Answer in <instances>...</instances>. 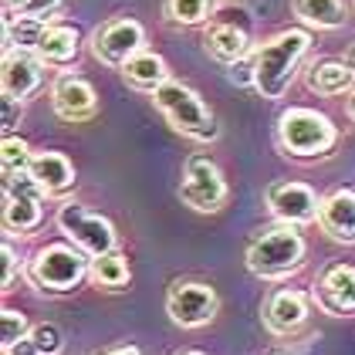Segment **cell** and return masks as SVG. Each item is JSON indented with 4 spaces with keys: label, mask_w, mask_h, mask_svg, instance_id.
<instances>
[{
    "label": "cell",
    "mask_w": 355,
    "mask_h": 355,
    "mask_svg": "<svg viewBox=\"0 0 355 355\" xmlns=\"http://www.w3.org/2000/svg\"><path fill=\"white\" fill-rule=\"evenodd\" d=\"M311 37L308 31L288 28L281 34L268 37L264 44L254 48L250 55V68H254V88L264 98H284V92L291 88L295 75H298L301 58L308 55Z\"/></svg>",
    "instance_id": "cell-1"
},
{
    "label": "cell",
    "mask_w": 355,
    "mask_h": 355,
    "mask_svg": "<svg viewBox=\"0 0 355 355\" xmlns=\"http://www.w3.org/2000/svg\"><path fill=\"white\" fill-rule=\"evenodd\" d=\"M304 264V241L291 223L257 234L247 247V268L264 281H281Z\"/></svg>",
    "instance_id": "cell-2"
},
{
    "label": "cell",
    "mask_w": 355,
    "mask_h": 355,
    "mask_svg": "<svg viewBox=\"0 0 355 355\" xmlns=\"http://www.w3.org/2000/svg\"><path fill=\"white\" fill-rule=\"evenodd\" d=\"M153 102H156V109L163 112L166 122L176 132L196 139V142H214L220 136V125H217V119H214V112L207 109L203 98L193 88H187V85L166 82L163 88L153 92Z\"/></svg>",
    "instance_id": "cell-3"
},
{
    "label": "cell",
    "mask_w": 355,
    "mask_h": 355,
    "mask_svg": "<svg viewBox=\"0 0 355 355\" xmlns=\"http://www.w3.org/2000/svg\"><path fill=\"white\" fill-rule=\"evenodd\" d=\"M338 129L331 125V119L315 109H288L277 119V146L288 156L311 159V156H325L335 146Z\"/></svg>",
    "instance_id": "cell-4"
},
{
    "label": "cell",
    "mask_w": 355,
    "mask_h": 355,
    "mask_svg": "<svg viewBox=\"0 0 355 355\" xmlns=\"http://www.w3.org/2000/svg\"><path fill=\"white\" fill-rule=\"evenodd\" d=\"M88 268H92V257L85 254L82 247L48 244L34 254V261L28 264V277L31 284H37L41 291L64 295V291H75L88 277Z\"/></svg>",
    "instance_id": "cell-5"
},
{
    "label": "cell",
    "mask_w": 355,
    "mask_h": 355,
    "mask_svg": "<svg viewBox=\"0 0 355 355\" xmlns=\"http://www.w3.org/2000/svg\"><path fill=\"white\" fill-rule=\"evenodd\" d=\"M58 230L71 241L75 247H82L88 257H102L112 254L119 244V234L102 214H92L78 203H61L58 207Z\"/></svg>",
    "instance_id": "cell-6"
},
{
    "label": "cell",
    "mask_w": 355,
    "mask_h": 355,
    "mask_svg": "<svg viewBox=\"0 0 355 355\" xmlns=\"http://www.w3.org/2000/svg\"><path fill=\"white\" fill-rule=\"evenodd\" d=\"M180 196L196 214H214V210H220L227 203V180H223L220 166L210 156H203V153H193L190 159H187V166H183Z\"/></svg>",
    "instance_id": "cell-7"
},
{
    "label": "cell",
    "mask_w": 355,
    "mask_h": 355,
    "mask_svg": "<svg viewBox=\"0 0 355 355\" xmlns=\"http://www.w3.org/2000/svg\"><path fill=\"white\" fill-rule=\"evenodd\" d=\"M220 308L217 291L203 281H176L166 291V315L180 328H200L214 322Z\"/></svg>",
    "instance_id": "cell-8"
},
{
    "label": "cell",
    "mask_w": 355,
    "mask_h": 355,
    "mask_svg": "<svg viewBox=\"0 0 355 355\" xmlns=\"http://www.w3.org/2000/svg\"><path fill=\"white\" fill-rule=\"evenodd\" d=\"M139 51H146V31L132 17H115L92 34V55L102 64L125 68Z\"/></svg>",
    "instance_id": "cell-9"
},
{
    "label": "cell",
    "mask_w": 355,
    "mask_h": 355,
    "mask_svg": "<svg viewBox=\"0 0 355 355\" xmlns=\"http://www.w3.org/2000/svg\"><path fill=\"white\" fill-rule=\"evenodd\" d=\"M268 207H271V214L281 220V223L301 227V223H315V220H318L322 200L315 196L311 187H304V183L281 180V183H271V187H268Z\"/></svg>",
    "instance_id": "cell-10"
},
{
    "label": "cell",
    "mask_w": 355,
    "mask_h": 355,
    "mask_svg": "<svg viewBox=\"0 0 355 355\" xmlns=\"http://www.w3.org/2000/svg\"><path fill=\"white\" fill-rule=\"evenodd\" d=\"M51 109L64 122H85L98 109V95L82 75H58L51 85Z\"/></svg>",
    "instance_id": "cell-11"
},
{
    "label": "cell",
    "mask_w": 355,
    "mask_h": 355,
    "mask_svg": "<svg viewBox=\"0 0 355 355\" xmlns=\"http://www.w3.org/2000/svg\"><path fill=\"white\" fill-rule=\"evenodd\" d=\"M44 61L34 55V51H10V55H3V98H17V102H24L31 98L41 82H44Z\"/></svg>",
    "instance_id": "cell-12"
},
{
    "label": "cell",
    "mask_w": 355,
    "mask_h": 355,
    "mask_svg": "<svg viewBox=\"0 0 355 355\" xmlns=\"http://www.w3.org/2000/svg\"><path fill=\"white\" fill-rule=\"evenodd\" d=\"M315 301L318 308H325L328 315L342 318V315H352L355 311V268L352 264H331L318 288H315Z\"/></svg>",
    "instance_id": "cell-13"
},
{
    "label": "cell",
    "mask_w": 355,
    "mask_h": 355,
    "mask_svg": "<svg viewBox=\"0 0 355 355\" xmlns=\"http://www.w3.org/2000/svg\"><path fill=\"white\" fill-rule=\"evenodd\" d=\"M318 223L335 244H355V190H335L322 200Z\"/></svg>",
    "instance_id": "cell-14"
},
{
    "label": "cell",
    "mask_w": 355,
    "mask_h": 355,
    "mask_svg": "<svg viewBox=\"0 0 355 355\" xmlns=\"http://www.w3.org/2000/svg\"><path fill=\"white\" fill-rule=\"evenodd\" d=\"M207 55L220 61V64H237L250 55V31L247 24H237V21H217L207 28Z\"/></svg>",
    "instance_id": "cell-15"
},
{
    "label": "cell",
    "mask_w": 355,
    "mask_h": 355,
    "mask_svg": "<svg viewBox=\"0 0 355 355\" xmlns=\"http://www.w3.org/2000/svg\"><path fill=\"white\" fill-rule=\"evenodd\" d=\"M308 322V298L301 291L281 288L264 304V325L271 335H291Z\"/></svg>",
    "instance_id": "cell-16"
},
{
    "label": "cell",
    "mask_w": 355,
    "mask_h": 355,
    "mask_svg": "<svg viewBox=\"0 0 355 355\" xmlns=\"http://www.w3.org/2000/svg\"><path fill=\"white\" fill-rule=\"evenodd\" d=\"M31 176L37 180V187L48 193V196H61L75 187V166L64 153L55 149H44V153H34L31 159Z\"/></svg>",
    "instance_id": "cell-17"
},
{
    "label": "cell",
    "mask_w": 355,
    "mask_h": 355,
    "mask_svg": "<svg viewBox=\"0 0 355 355\" xmlns=\"http://www.w3.org/2000/svg\"><path fill=\"white\" fill-rule=\"evenodd\" d=\"M78 48H82V37H78L75 28H68V24H48L44 34H41V41H37V48H34V55L41 58L44 64L64 68V64H71L78 58Z\"/></svg>",
    "instance_id": "cell-18"
},
{
    "label": "cell",
    "mask_w": 355,
    "mask_h": 355,
    "mask_svg": "<svg viewBox=\"0 0 355 355\" xmlns=\"http://www.w3.org/2000/svg\"><path fill=\"white\" fill-rule=\"evenodd\" d=\"M41 193H7L3 190V230L7 234H31L44 210H41Z\"/></svg>",
    "instance_id": "cell-19"
},
{
    "label": "cell",
    "mask_w": 355,
    "mask_h": 355,
    "mask_svg": "<svg viewBox=\"0 0 355 355\" xmlns=\"http://www.w3.org/2000/svg\"><path fill=\"white\" fill-rule=\"evenodd\" d=\"M308 88L318 92V95H325V98H338V95H349L355 88V75L345 61L325 58V61H315V64H311Z\"/></svg>",
    "instance_id": "cell-20"
},
{
    "label": "cell",
    "mask_w": 355,
    "mask_h": 355,
    "mask_svg": "<svg viewBox=\"0 0 355 355\" xmlns=\"http://www.w3.org/2000/svg\"><path fill=\"white\" fill-rule=\"evenodd\" d=\"M122 78H125V85H132L139 92H156V88H163V85L169 82V68H166V61L159 55L139 51V55L122 68Z\"/></svg>",
    "instance_id": "cell-21"
},
{
    "label": "cell",
    "mask_w": 355,
    "mask_h": 355,
    "mask_svg": "<svg viewBox=\"0 0 355 355\" xmlns=\"http://www.w3.org/2000/svg\"><path fill=\"white\" fill-rule=\"evenodd\" d=\"M295 17L308 28L335 31L345 24V3L342 0H291Z\"/></svg>",
    "instance_id": "cell-22"
},
{
    "label": "cell",
    "mask_w": 355,
    "mask_h": 355,
    "mask_svg": "<svg viewBox=\"0 0 355 355\" xmlns=\"http://www.w3.org/2000/svg\"><path fill=\"white\" fill-rule=\"evenodd\" d=\"M48 21L41 17H3V55L10 51H34Z\"/></svg>",
    "instance_id": "cell-23"
},
{
    "label": "cell",
    "mask_w": 355,
    "mask_h": 355,
    "mask_svg": "<svg viewBox=\"0 0 355 355\" xmlns=\"http://www.w3.org/2000/svg\"><path fill=\"white\" fill-rule=\"evenodd\" d=\"M88 277L98 284V288H109V291H119L129 284V261L112 250V254H102V257H92V268H88Z\"/></svg>",
    "instance_id": "cell-24"
},
{
    "label": "cell",
    "mask_w": 355,
    "mask_h": 355,
    "mask_svg": "<svg viewBox=\"0 0 355 355\" xmlns=\"http://www.w3.org/2000/svg\"><path fill=\"white\" fill-rule=\"evenodd\" d=\"M214 14V0H166V17L180 28L207 24Z\"/></svg>",
    "instance_id": "cell-25"
},
{
    "label": "cell",
    "mask_w": 355,
    "mask_h": 355,
    "mask_svg": "<svg viewBox=\"0 0 355 355\" xmlns=\"http://www.w3.org/2000/svg\"><path fill=\"white\" fill-rule=\"evenodd\" d=\"M31 322L24 311H17V308H3L0 311V345H3V352H10L21 338H28L31 335Z\"/></svg>",
    "instance_id": "cell-26"
},
{
    "label": "cell",
    "mask_w": 355,
    "mask_h": 355,
    "mask_svg": "<svg viewBox=\"0 0 355 355\" xmlns=\"http://www.w3.org/2000/svg\"><path fill=\"white\" fill-rule=\"evenodd\" d=\"M61 10V0H3V17H41L51 21Z\"/></svg>",
    "instance_id": "cell-27"
},
{
    "label": "cell",
    "mask_w": 355,
    "mask_h": 355,
    "mask_svg": "<svg viewBox=\"0 0 355 355\" xmlns=\"http://www.w3.org/2000/svg\"><path fill=\"white\" fill-rule=\"evenodd\" d=\"M31 159H34V153L28 149V142L21 136L3 139V153H0L3 173H24V169H31Z\"/></svg>",
    "instance_id": "cell-28"
},
{
    "label": "cell",
    "mask_w": 355,
    "mask_h": 355,
    "mask_svg": "<svg viewBox=\"0 0 355 355\" xmlns=\"http://www.w3.org/2000/svg\"><path fill=\"white\" fill-rule=\"evenodd\" d=\"M31 338L37 345V355H58L64 349V331L55 322H41V325L31 328Z\"/></svg>",
    "instance_id": "cell-29"
},
{
    "label": "cell",
    "mask_w": 355,
    "mask_h": 355,
    "mask_svg": "<svg viewBox=\"0 0 355 355\" xmlns=\"http://www.w3.org/2000/svg\"><path fill=\"white\" fill-rule=\"evenodd\" d=\"M0 112H3V136H14V129L24 119V102L17 98H0Z\"/></svg>",
    "instance_id": "cell-30"
},
{
    "label": "cell",
    "mask_w": 355,
    "mask_h": 355,
    "mask_svg": "<svg viewBox=\"0 0 355 355\" xmlns=\"http://www.w3.org/2000/svg\"><path fill=\"white\" fill-rule=\"evenodd\" d=\"M17 268H21V261H17L14 247L3 244V277H0V288H3V291H10V288H14V281H17Z\"/></svg>",
    "instance_id": "cell-31"
},
{
    "label": "cell",
    "mask_w": 355,
    "mask_h": 355,
    "mask_svg": "<svg viewBox=\"0 0 355 355\" xmlns=\"http://www.w3.org/2000/svg\"><path fill=\"white\" fill-rule=\"evenodd\" d=\"M3 355H37V345H34V338L28 335V338H21L10 352H3Z\"/></svg>",
    "instance_id": "cell-32"
},
{
    "label": "cell",
    "mask_w": 355,
    "mask_h": 355,
    "mask_svg": "<svg viewBox=\"0 0 355 355\" xmlns=\"http://www.w3.org/2000/svg\"><path fill=\"white\" fill-rule=\"evenodd\" d=\"M102 355H139L136 345H119V349H112V352H102Z\"/></svg>",
    "instance_id": "cell-33"
},
{
    "label": "cell",
    "mask_w": 355,
    "mask_h": 355,
    "mask_svg": "<svg viewBox=\"0 0 355 355\" xmlns=\"http://www.w3.org/2000/svg\"><path fill=\"white\" fill-rule=\"evenodd\" d=\"M345 64L352 68V75H355V44H352V48H349V51H345Z\"/></svg>",
    "instance_id": "cell-34"
},
{
    "label": "cell",
    "mask_w": 355,
    "mask_h": 355,
    "mask_svg": "<svg viewBox=\"0 0 355 355\" xmlns=\"http://www.w3.org/2000/svg\"><path fill=\"white\" fill-rule=\"evenodd\" d=\"M349 115H352V119H355V95H352V98H349Z\"/></svg>",
    "instance_id": "cell-35"
},
{
    "label": "cell",
    "mask_w": 355,
    "mask_h": 355,
    "mask_svg": "<svg viewBox=\"0 0 355 355\" xmlns=\"http://www.w3.org/2000/svg\"><path fill=\"white\" fill-rule=\"evenodd\" d=\"M176 355H203V352H196V349H183V352H176Z\"/></svg>",
    "instance_id": "cell-36"
},
{
    "label": "cell",
    "mask_w": 355,
    "mask_h": 355,
    "mask_svg": "<svg viewBox=\"0 0 355 355\" xmlns=\"http://www.w3.org/2000/svg\"><path fill=\"white\" fill-rule=\"evenodd\" d=\"M268 355H288V352H268Z\"/></svg>",
    "instance_id": "cell-37"
}]
</instances>
